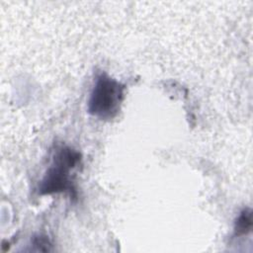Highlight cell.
<instances>
[{
  "instance_id": "obj_3",
  "label": "cell",
  "mask_w": 253,
  "mask_h": 253,
  "mask_svg": "<svg viewBox=\"0 0 253 253\" xmlns=\"http://www.w3.org/2000/svg\"><path fill=\"white\" fill-rule=\"evenodd\" d=\"M252 211L249 208L243 209L234 222V235L241 236L249 233L252 229Z\"/></svg>"
},
{
  "instance_id": "obj_4",
  "label": "cell",
  "mask_w": 253,
  "mask_h": 253,
  "mask_svg": "<svg viewBox=\"0 0 253 253\" xmlns=\"http://www.w3.org/2000/svg\"><path fill=\"white\" fill-rule=\"evenodd\" d=\"M32 243L35 247H37V250L39 251H50L51 250V243L49 242L48 238L45 235L38 234L33 237Z\"/></svg>"
},
{
  "instance_id": "obj_1",
  "label": "cell",
  "mask_w": 253,
  "mask_h": 253,
  "mask_svg": "<svg viewBox=\"0 0 253 253\" xmlns=\"http://www.w3.org/2000/svg\"><path fill=\"white\" fill-rule=\"evenodd\" d=\"M80 161L81 154L75 149L66 145L57 146L53 151L51 164L39 185V194L68 193L71 197L75 198L76 190L71 173Z\"/></svg>"
},
{
  "instance_id": "obj_2",
  "label": "cell",
  "mask_w": 253,
  "mask_h": 253,
  "mask_svg": "<svg viewBox=\"0 0 253 253\" xmlns=\"http://www.w3.org/2000/svg\"><path fill=\"white\" fill-rule=\"evenodd\" d=\"M125 85L110 77L105 72L100 73L90 93L88 113L101 120L115 118L125 97Z\"/></svg>"
}]
</instances>
